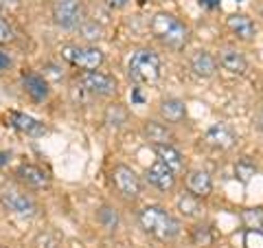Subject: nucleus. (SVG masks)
<instances>
[{
  "label": "nucleus",
  "mask_w": 263,
  "mask_h": 248,
  "mask_svg": "<svg viewBox=\"0 0 263 248\" xmlns=\"http://www.w3.org/2000/svg\"><path fill=\"white\" fill-rule=\"evenodd\" d=\"M51 15L53 22L64 31L79 29L86 22V3L84 0H53Z\"/></svg>",
  "instance_id": "5"
},
{
  "label": "nucleus",
  "mask_w": 263,
  "mask_h": 248,
  "mask_svg": "<svg viewBox=\"0 0 263 248\" xmlns=\"http://www.w3.org/2000/svg\"><path fill=\"white\" fill-rule=\"evenodd\" d=\"M79 31L84 33L86 40H99V38H103V29L99 27V24H95V22H84L79 27Z\"/></svg>",
  "instance_id": "28"
},
{
  "label": "nucleus",
  "mask_w": 263,
  "mask_h": 248,
  "mask_svg": "<svg viewBox=\"0 0 263 248\" xmlns=\"http://www.w3.org/2000/svg\"><path fill=\"white\" fill-rule=\"evenodd\" d=\"M228 29L235 33L239 40H243V42H250V40H254V36H257V27H254V22L248 18V15L243 13H233L228 15Z\"/></svg>",
  "instance_id": "17"
},
{
  "label": "nucleus",
  "mask_w": 263,
  "mask_h": 248,
  "mask_svg": "<svg viewBox=\"0 0 263 248\" xmlns=\"http://www.w3.org/2000/svg\"><path fill=\"white\" fill-rule=\"evenodd\" d=\"M97 224L105 228L108 233H114L119 226H121V216H119V211H117V206H112V204H101L97 209Z\"/></svg>",
  "instance_id": "21"
},
{
  "label": "nucleus",
  "mask_w": 263,
  "mask_h": 248,
  "mask_svg": "<svg viewBox=\"0 0 263 248\" xmlns=\"http://www.w3.org/2000/svg\"><path fill=\"white\" fill-rule=\"evenodd\" d=\"M138 224L147 235H152L158 242H174L182 233V224L176 216H171L167 209L158 204L143 206L138 211Z\"/></svg>",
  "instance_id": "1"
},
{
  "label": "nucleus",
  "mask_w": 263,
  "mask_h": 248,
  "mask_svg": "<svg viewBox=\"0 0 263 248\" xmlns=\"http://www.w3.org/2000/svg\"><path fill=\"white\" fill-rule=\"evenodd\" d=\"M160 114L167 123H182L186 119V105L182 99H176V97H169V99H162L160 101Z\"/></svg>",
  "instance_id": "19"
},
{
  "label": "nucleus",
  "mask_w": 263,
  "mask_h": 248,
  "mask_svg": "<svg viewBox=\"0 0 263 248\" xmlns=\"http://www.w3.org/2000/svg\"><path fill=\"white\" fill-rule=\"evenodd\" d=\"M127 75L134 84H156L162 75L160 55L152 48H136L127 60Z\"/></svg>",
  "instance_id": "3"
},
{
  "label": "nucleus",
  "mask_w": 263,
  "mask_h": 248,
  "mask_svg": "<svg viewBox=\"0 0 263 248\" xmlns=\"http://www.w3.org/2000/svg\"><path fill=\"white\" fill-rule=\"evenodd\" d=\"M105 5H108L110 9H123V7L129 5V0H105Z\"/></svg>",
  "instance_id": "32"
},
{
  "label": "nucleus",
  "mask_w": 263,
  "mask_h": 248,
  "mask_svg": "<svg viewBox=\"0 0 263 248\" xmlns=\"http://www.w3.org/2000/svg\"><path fill=\"white\" fill-rule=\"evenodd\" d=\"M254 173H257V165H254L250 158H241V161H237V165H235V176L239 178L243 185H248V183H250Z\"/></svg>",
  "instance_id": "25"
},
{
  "label": "nucleus",
  "mask_w": 263,
  "mask_h": 248,
  "mask_svg": "<svg viewBox=\"0 0 263 248\" xmlns=\"http://www.w3.org/2000/svg\"><path fill=\"white\" fill-rule=\"evenodd\" d=\"M0 204L5 206V211L22 220H35L40 216V204L27 191H20V189H5L0 193Z\"/></svg>",
  "instance_id": "6"
},
{
  "label": "nucleus",
  "mask_w": 263,
  "mask_h": 248,
  "mask_svg": "<svg viewBox=\"0 0 263 248\" xmlns=\"http://www.w3.org/2000/svg\"><path fill=\"white\" fill-rule=\"evenodd\" d=\"M22 88L24 93H27L33 101H44L51 93V88H48V81L44 75H40V73H24L22 75Z\"/></svg>",
  "instance_id": "15"
},
{
  "label": "nucleus",
  "mask_w": 263,
  "mask_h": 248,
  "mask_svg": "<svg viewBox=\"0 0 263 248\" xmlns=\"http://www.w3.org/2000/svg\"><path fill=\"white\" fill-rule=\"evenodd\" d=\"M243 224L248 226V228H261L263 231V209H248V211H243Z\"/></svg>",
  "instance_id": "26"
},
{
  "label": "nucleus",
  "mask_w": 263,
  "mask_h": 248,
  "mask_svg": "<svg viewBox=\"0 0 263 248\" xmlns=\"http://www.w3.org/2000/svg\"><path fill=\"white\" fill-rule=\"evenodd\" d=\"M110 178H112L114 189H117L125 200H138V198H141L143 183H141V176L132 167H127V165H123V163L114 165Z\"/></svg>",
  "instance_id": "7"
},
{
  "label": "nucleus",
  "mask_w": 263,
  "mask_h": 248,
  "mask_svg": "<svg viewBox=\"0 0 263 248\" xmlns=\"http://www.w3.org/2000/svg\"><path fill=\"white\" fill-rule=\"evenodd\" d=\"M189 66H191V70L195 73L197 77H202V79H209L215 75V70H217V60L213 57L209 51H195L191 55V60H189Z\"/></svg>",
  "instance_id": "16"
},
{
  "label": "nucleus",
  "mask_w": 263,
  "mask_h": 248,
  "mask_svg": "<svg viewBox=\"0 0 263 248\" xmlns=\"http://www.w3.org/2000/svg\"><path fill=\"white\" fill-rule=\"evenodd\" d=\"M178 211L182 213L184 218H200L202 216V204L200 198H195L193 193H182L178 198Z\"/></svg>",
  "instance_id": "22"
},
{
  "label": "nucleus",
  "mask_w": 263,
  "mask_h": 248,
  "mask_svg": "<svg viewBox=\"0 0 263 248\" xmlns=\"http://www.w3.org/2000/svg\"><path fill=\"white\" fill-rule=\"evenodd\" d=\"M60 244H62V237L51 228L40 231L35 239H33V246L35 248H60Z\"/></svg>",
  "instance_id": "24"
},
{
  "label": "nucleus",
  "mask_w": 263,
  "mask_h": 248,
  "mask_svg": "<svg viewBox=\"0 0 263 248\" xmlns=\"http://www.w3.org/2000/svg\"><path fill=\"white\" fill-rule=\"evenodd\" d=\"M184 185H186V191L189 193H193L195 198H209L211 191H213V180L206 171H202V169H191L186 173V178H184Z\"/></svg>",
  "instance_id": "14"
},
{
  "label": "nucleus",
  "mask_w": 263,
  "mask_h": 248,
  "mask_svg": "<svg viewBox=\"0 0 263 248\" xmlns=\"http://www.w3.org/2000/svg\"><path fill=\"white\" fill-rule=\"evenodd\" d=\"M152 150L156 154V158H160L164 165H169L176 173H182L186 167V161H184V154L178 150L174 143H154Z\"/></svg>",
  "instance_id": "13"
},
{
  "label": "nucleus",
  "mask_w": 263,
  "mask_h": 248,
  "mask_svg": "<svg viewBox=\"0 0 263 248\" xmlns=\"http://www.w3.org/2000/svg\"><path fill=\"white\" fill-rule=\"evenodd\" d=\"M211 231L206 228V226H195L193 228V242L197 244V246H206V244H211Z\"/></svg>",
  "instance_id": "30"
},
{
  "label": "nucleus",
  "mask_w": 263,
  "mask_h": 248,
  "mask_svg": "<svg viewBox=\"0 0 263 248\" xmlns=\"http://www.w3.org/2000/svg\"><path fill=\"white\" fill-rule=\"evenodd\" d=\"M149 31L160 44L171 48V51H182L191 40V31L186 24L167 11L154 13V18L149 20Z\"/></svg>",
  "instance_id": "2"
},
{
  "label": "nucleus",
  "mask_w": 263,
  "mask_h": 248,
  "mask_svg": "<svg viewBox=\"0 0 263 248\" xmlns=\"http://www.w3.org/2000/svg\"><path fill=\"white\" fill-rule=\"evenodd\" d=\"M246 248H263V231L261 228H248L243 235Z\"/></svg>",
  "instance_id": "27"
},
{
  "label": "nucleus",
  "mask_w": 263,
  "mask_h": 248,
  "mask_svg": "<svg viewBox=\"0 0 263 248\" xmlns=\"http://www.w3.org/2000/svg\"><path fill=\"white\" fill-rule=\"evenodd\" d=\"M259 128H261V132H263V110L259 112Z\"/></svg>",
  "instance_id": "33"
},
{
  "label": "nucleus",
  "mask_w": 263,
  "mask_h": 248,
  "mask_svg": "<svg viewBox=\"0 0 263 248\" xmlns=\"http://www.w3.org/2000/svg\"><path fill=\"white\" fill-rule=\"evenodd\" d=\"M60 55L66 64L79 70H99L105 62L101 48L90 44H66L60 48Z\"/></svg>",
  "instance_id": "4"
},
{
  "label": "nucleus",
  "mask_w": 263,
  "mask_h": 248,
  "mask_svg": "<svg viewBox=\"0 0 263 248\" xmlns=\"http://www.w3.org/2000/svg\"><path fill=\"white\" fill-rule=\"evenodd\" d=\"M105 123H108L110 128H114V130H121L127 123V110L123 108V105H119V103L110 105V108L105 110Z\"/></svg>",
  "instance_id": "23"
},
{
  "label": "nucleus",
  "mask_w": 263,
  "mask_h": 248,
  "mask_svg": "<svg viewBox=\"0 0 263 248\" xmlns=\"http://www.w3.org/2000/svg\"><path fill=\"white\" fill-rule=\"evenodd\" d=\"M204 140H206L213 150L226 152V150H230V147L237 143V134H235V130L230 128L228 123H215V126H211L206 130Z\"/></svg>",
  "instance_id": "11"
},
{
  "label": "nucleus",
  "mask_w": 263,
  "mask_h": 248,
  "mask_svg": "<svg viewBox=\"0 0 263 248\" xmlns=\"http://www.w3.org/2000/svg\"><path fill=\"white\" fill-rule=\"evenodd\" d=\"M219 66L228 70L230 75H243L248 70V60L235 48H226V51L219 53Z\"/></svg>",
  "instance_id": "18"
},
{
  "label": "nucleus",
  "mask_w": 263,
  "mask_h": 248,
  "mask_svg": "<svg viewBox=\"0 0 263 248\" xmlns=\"http://www.w3.org/2000/svg\"><path fill=\"white\" fill-rule=\"evenodd\" d=\"M11 55L9 53H5V51H0V75H3L5 70H9L11 68Z\"/></svg>",
  "instance_id": "31"
},
{
  "label": "nucleus",
  "mask_w": 263,
  "mask_h": 248,
  "mask_svg": "<svg viewBox=\"0 0 263 248\" xmlns=\"http://www.w3.org/2000/svg\"><path fill=\"white\" fill-rule=\"evenodd\" d=\"M79 84L86 93L95 95V97H114L119 93V84L117 79L108 73H101V70H84L79 75Z\"/></svg>",
  "instance_id": "8"
},
{
  "label": "nucleus",
  "mask_w": 263,
  "mask_h": 248,
  "mask_svg": "<svg viewBox=\"0 0 263 248\" xmlns=\"http://www.w3.org/2000/svg\"><path fill=\"white\" fill-rule=\"evenodd\" d=\"M7 117H9V123H11L15 130L22 132V134H27V136L37 138V136H44L46 134V126H44V123L40 121V119H35V117H31V114H27V112L11 110Z\"/></svg>",
  "instance_id": "12"
},
{
  "label": "nucleus",
  "mask_w": 263,
  "mask_h": 248,
  "mask_svg": "<svg viewBox=\"0 0 263 248\" xmlns=\"http://www.w3.org/2000/svg\"><path fill=\"white\" fill-rule=\"evenodd\" d=\"M15 178H18V183H22L27 189L51 187V176H48V171L42 169L40 165H33V163H22L20 167L15 169Z\"/></svg>",
  "instance_id": "10"
},
{
  "label": "nucleus",
  "mask_w": 263,
  "mask_h": 248,
  "mask_svg": "<svg viewBox=\"0 0 263 248\" xmlns=\"http://www.w3.org/2000/svg\"><path fill=\"white\" fill-rule=\"evenodd\" d=\"M13 40H15L13 27L0 15V44H9V42H13Z\"/></svg>",
  "instance_id": "29"
},
{
  "label": "nucleus",
  "mask_w": 263,
  "mask_h": 248,
  "mask_svg": "<svg viewBox=\"0 0 263 248\" xmlns=\"http://www.w3.org/2000/svg\"><path fill=\"white\" fill-rule=\"evenodd\" d=\"M145 180H147V185L158 189L160 193H171L176 189L178 173L171 169L169 165H164L160 158H156L149 167L145 169Z\"/></svg>",
  "instance_id": "9"
},
{
  "label": "nucleus",
  "mask_w": 263,
  "mask_h": 248,
  "mask_svg": "<svg viewBox=\"0 0 263 248\" xmlns=\"http://www.w3.org/2000/svg\"><path fill=\"white\" fill-rule=\"evenodd\" d=\"M143 134L145 138L149 140V143H174L176 136H174V132H171L164 123H158V121H145V126H143Z\"/></svg>",
  "instance_id": "20"
},
{
  "label": "nucleus",
  "mask_w": 263,
  "mask_h": 248,
  "mask_svg": "<svg viewBox=\"0 0 263 248\" xmlns=\"http://www.w3.org/2000/svg\"><path fill=\"white\" fill-rule=\"evenodd\" d=\"M0 248H7V246H0Z\"/></svg>",
  "instance_id": "34"
}]
</instances>
